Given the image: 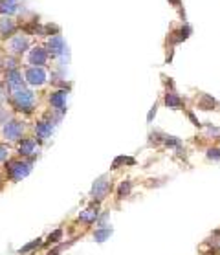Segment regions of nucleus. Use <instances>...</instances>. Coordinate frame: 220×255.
Instances as JSON below:
<instances>
[{
	"mask_svg": "<svg viewBox=\"0 0 220 255\" xmlns=\"http://www.w3.org/2000/svg\"><path fill=\"white\" fill-rule=\"evenodd\" d=\"M20 151H22L24 154H31V152L35 151V147H33V141H24V143L20 145Z\"/></svg>",
	"mask_w": 220,
	"mask_h": 255,
	"instance_id": "ddd939ff",
	"label": "nucleus"
},
{
	"mask_svg": "<svg viewBox=\"0 0 220 255\" xmlns=\"http://www.w3.org/2000/svg\"><path fill=\"white\" fill-rule=\"evenodd\" d=\"M64 96H66L64 92H57V94H53V96H52V103L55 105L57 109H61V107H63V103H64Z\"/></svg>",
	"mask_w": 220,
	"mask_h": 255,
	"instance_id": "9d476101",
	"label": "nucleus"
},
{
	"mask_svg": "<svg viewBox=\"0 0 220 255\" xmlns=\"http://www.w3.org/2000/svg\"><path fill=\"white\" fill-rule=\"evenodd\" d=\"M26 46H28V41H26V37H22V35H18V37L9 41V48H11L13 52H24Z\"/></svg>",
	"mask_w": 220,
	"mask_h": 255,
	"instance_id": "423d86ee",
	"label": "nucleus"
},
{
	"mask_svg": "<svg viewBox=\"0 0 220 255\" xmlns=\"http://www.w3.org/2000/svg\"><path fill=\"white\" fill-rule=\"evenodd\" d=\"M20 132H22V127L18 125V123H7L6 127V136L9 139H17L18 136H20Z\"/></svg>",
	"mask_w": 220,
	"mask_h": 255,
	"instance_id": "6e6552de",
	"label": "nucleus"
},
{
	"mask_svg": "<svg viewBox=\"0 0 220 255\" xmlns=\"http://www.w3.org/2000/svg\"><path fill=\"white\" fill-rule=\"evenodd\" d=\"M156 116V105H154V107H152V111L149 112V122H152V118Z\"/></svg>",
	"mask_w": 220,
	"mask_h": 255,
	"instance_id": "2eb2a0df",
	"label": "nucleus"
},
{
	"mask_svg": "<svg viewBox=\"0 0 220 255\" xmlns=\"http://www.w3.org/2000/svg\"><path fill=\"white\" fill-rule=\"evenodd\" d=\"M26 77H28V81L33 83V85H42L44 79H46V74H44L42 68H31L26 72Z\"/></svg>",
	"mask_w": 220,
	"mask_h": 255,
	"instance_id": "f257e3e1",
	"label": "nucleus"
},
{
	"mask_svg": "<svg viewBox=\"0 0 220 255\" xmlns=\"http://www.w3.org/2000/svg\"><path fill=\"white\" fill-rule=\"evenodd\" d=\"M29 61L33 64H44L46 63V53H44V50L42 48H35V50H31V53H29Z\"/></svg>",
	"mask_w": 220,
	"mask_h": 255,
	"instance_id": "20e7f679",
	"label": "nucleus"
},
{
	"mask_svg": "<svg viewBox=\"0 0 220 255\" xmlns=\"http://www.w3.org/2000/svg\"><path fill=\"white\" fill-rule=\"evenodd\" d=\"M208 158L213 160V162H220V149L213 147V149H208Z\"/></svg>",
	"mask_w": 220,
	"mask_h": 255,
	"instance_id": "f8f14e48",
	"label": "nucleus"
},
{
	"mask_svg": "<svg viewBox=\"0 0 220 255\" xmlns=\"http://www.w3.org/2000/svg\"><path fill=\"white\" fill-rule=\"evenodd\" d=\"M37 132L41 134L42 138H46L48 134L52 132V127H50V125H46V123H39V125H37Z\"/></svg>",
	"mask_w": 220,
	"mask_h": 255,
	"instance_id": "9b49d317",
	"label": "nucleus"
},
{
	"mask_svg": "<svg viewBox=\"0 0 220 255\" xmlns=\"http://www.w3.org/2000/svg\"><path fill=\"white\" fill-rule=\"evenodd\" d=\"M50 52H52L53 55H59V53L64 52V41L61 35H55V37L50 39Z\"/></svg>",
	"mask_w": 220,
	"mask_h": 255,
	"instance_id": "7ed1b4c3",
	"label": "nucleus"
},
{
	"mask_svg": "<svg viewBox=\"0 0 220 255\" xmlns=\"http://www.w3.org/2000/svg\"><path fill=\"white\" fill-rule=\"evenodd\" d=\"M165 103H167L171 109H178L180 105H182V99H180L176 94H167V98H165Z\"/></svg>",
	"mask_w": 220,
	"mask_h": 255,
	"instance_id": "1a4fd4ad",
	"label": "nucleus"
},
{
	"mask_svg": "<svg viewBox=\"0 0 220 255\" xmlns=\"http://www.w3.org/2000/svg\"><path fill=\"white\" fill-rule=\"evenodd\" d=\"M7 79H9V83H11L13 87H18V85H20V76H18V72H11V74L7 76Z\"/></svg>",
	"mask_w": 220,
	"mask_h": 255,
	"instance_id": "4468645a",
	"label": "nucleus"
},
{
	"mask_svg": "<svg viewBox=\"0 0 220 255\" xmlns=\"http://www.w3.org/2000/svg\"><path fill=\"white\" fill-rule=\"evenodd\" d=\"M15 29V24H13V20L9 17H4V18H0V33L4 35H9Z\"/></svg>",
	"mask_w": 220,
	"mask_h": 255,
	"instance_id": "0eeeda50",
	"label": "nucleus"
},
{
	"mask_svg": "<svg viewBox=\"0 0 220 255\" xmlns=\"http://www.w3.org/2000/svg\"><path fill=\"white\" fill-rule=\"evenodd\" d=\"M17 9H18L17 0H2V4H0V11L4 13V15H11Z\"/></svg>",
	"mask_w": 220,
	"mask_h": 255,
	"instance_id": "39448f33",
	"label": "nucleus"
},
{
	"mask_svg": "<svg viewBox=\"0 0 220 255\" xmlns=\"http://www.w3.org/2000/svg\"><path fill=\"white\" fill-rule=\"evenodd\" d=\"M4 156H6V149H4V147H0V160H2Z\"/></svg>",
	"mask_w": 220,
	"mask_h": 255,
	"instance_id": "dca6fc26",
	"label": "nucleus"
},
{
	"mask_svg": "<svg viewBox=\"0 0 220 255\" xmlns=\"http://www.w3.org/2000/svg\"><path fill=\"white\" fill-rule=\"evenodd\" d=\"M17 103H18V107H22V109L29 111V107L33 105V96H31L29 92H26V90H18L17 92Z\"/></svg>",
	"mask_w": 220,
	"mask_h": 255,
	"instance_id": "f03ea898",
	"label": "nucleus"
}]
</instances>
